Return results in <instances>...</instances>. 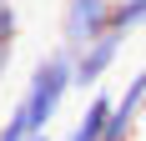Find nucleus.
Segmentation results:
<instances>
[{
    "instance_id": "obj_1",
    "label": "nucleus",
    "mask_w": 146,
    "mask_h": 141,
    "mask_svg": "<svg viewBox=\"0 0 146 141\" xmlns=\"http://www.w3.org/2000/svg\"><path fill=\"white\" fill-rule=\"evenodd\" d=\"M71 91H76V56L66 45L35 56L30 81H25V91H20V106H25V116H30V131H50V121L60 116V106H66Z\"/></svg>"
},
{
    "instance_id": "obj_2",
    "label": "nucleus",
    "mask_w": 146,
    "mask_h": 141,
    "mask_svg": "<svg viewBox=\"0 0 146 141\" xmlns=\"http://www.w3.org/2000/svg\"><path fill=\"white\" fill-rule=\"evenodd\" d=\"M111 10H116V0H60V20H56V45L66 51H86L91 41H101L106 30H111Z\"/></svg>"
},
{
    "instance_id": "obj_3",
    "label": "nucleus",
    "mask_w": 146,
    "mask_h": 141,
    "mask_svg": "<svg viewBox=\"0 0 146 141\" xmlns=\"http://www.w3.org/2000/svg\"><path fill=\"white\" fill-rule=\"evenodd\" d=\"M131 35H121V30H106L101 41H91L86 51H76V91H101L106 76L116 70L121 51H126Z\"/></svg>"
},
{
    "instance_id": "obj_4",
    "label": "nucleus",
    "mask_w": 146,
    "mask_h": 141,
    "mask_svg": "<svg viewBox=\"0 0 146 141\" xmlns=\"http://www.w3.org/2000/svg\"><path fill=\"white\" fill-rule=\"evenodd\" d=\"M111 111H116V96H111L106 86H101V91H91L86 106H81V116L66 126V136H60V141H101V136H106V121H111Z\"/></svg>"
},
{
    "instance_id": "obj_5",
    "label": "nucleus",
    "mask_w": 146,
    "mask_h": 141,
    "mask_svg": "<svg viewBox=\"0 0 146 141\" xmlns=\"http://www.w3.org/2000/svg\"><path fill=\"white\" fill-rule=\"evenodd\" d=\"M35 131H30V116H25V106L15 101L10 111H5V121H0V141H30Z\"/></svg>"
},
{
    "instance_id": "obj_6",
    "label": "nucleus",
    "mask_w": 146,
    "mask_h": 141,
    "mask_svg": "<svg viewBox=\"0 0 146 141\" xmlns=\"http://www.w3.org/2000/svg\"><path fill=\"white\" fill-rule=\"evenodd\" d=\"M15 41H20V10L0 5V51H15Z\"/></svg>"
},
{
    "instance_id": "obj_7",
    "label": "nucleus",
    "mask_w": 146,
    "mask_h": 141,
    "mask_svg": "<svg viewBox=\"0 0 146 141\" xmlns=\"http://www.w3.org/2000/svg\"><path fill=\"white\" fill-rule=\"evenodd\" d=\"M131 141H146V111H141V121H136V136Z\"/></svg>"
},
{
    "instance_id": "obj_8",
    "label": "nucleus",
    "mask_w": 146,
    "mask_h": 141,
    "mask_svg": "<svg viewBox=\"0 0 146 141\" xmlns=\"http://www.w3.org/2000/svg\"><path fill=\"white\" fill-rule=\"evenodd\" d=\"M30 141H56V136H50V131H35V136H30Z\"/></svg>"
},
{
    "instance_id": "obj_9",
    "label": "nucleus",
    "mask_w": 146,
    "mask_h": 141,
    "mask_svg": "<svg viewBox=\"0 0 146 141\" xmlns=\"http://www.w3.org/2000/svg\"><path fill=\"white\" fill-rule=\"evenodd\" d=\"M0 5H15V0H0Z\"/></svg>"
},
{
    "instance_id": "obj_10",
    "label": "nucleus",
    "mask_w": 146,
    "mask_h": 141,
    "mask_svg": "<svg viewBox=\"0 0 146 141\" xmlns=\"http://www.w3.org/2000/svg\"><path fill=\"white\" fill-rule=\"evenodd\" d=\"M0 81H5V76H0Z\"/></svg>"
},
{
    "instance_id": "obj_11",
    "label": "nucleus",
    "mask_w": 146,
    "mask_h": 141,
    "mask_svg": "<svg viewBox=\"0 0 146 141\" xmlns=\"http://www.w3.org/2000/svg\"><path fill=\"white\" fill-rule=\"evenodd\" d=\"M116 5H121V0H116Z\"/></svg>"
}]
</instances>
